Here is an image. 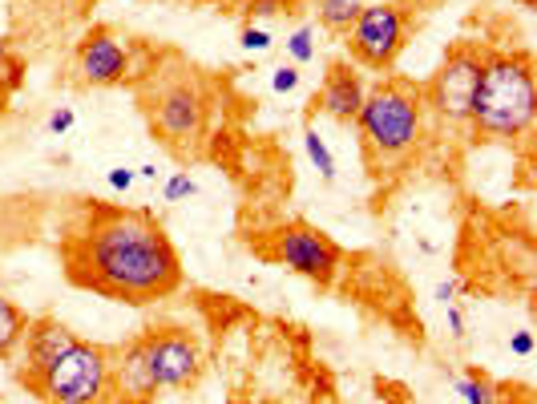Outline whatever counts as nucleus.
Returning <instances> with one entry per match:
<instances>
[{"mask_svg":"<svg viewBox=\"0 0 537 404\" xmlns=\"http://www.w3.org/2000/svg\"><path fill=\"white\" fill-rule=\"evenodd\" d=\"M61 263L73 287L129 307H146L182 287V259L150 211L90 206L85 227L61 239Z\"/></svg>","mask_w":537,"mask_h":404,"instance_id":"f257e3e1","label":"nucleus"},{"mask_svg":"<svg viewBox=\"0 0 537 404\" xmlns=\"http://www.w3.org/2000/svg\"><path fill=\"white\" fill-rule=\"evenodd\" d=\"M537 109V85H533V57L525 49L509 53H485L481 81L473 93L469 109V134L473 142H517L530 134Z\"/></svg>","mask_w":537,"mask_h":404,"instance_id":"f03ea898","label":"nucleus"},{"mask_svg":"<svg viewBox=\"0 0 537 404\" xmlns=\"http://www.w3.org/2000/svg\"><path fill=\"white\" fill-rule=\"evenodd\" d=\"M424 117H429L424 93L409 77H384V81H376L363 93L356 130H360L363 162H368L372 174L380 178L384 170L412 158V150L424 137Z\"/></svg>","mask_w":537,"mask_h":404,"instance_id":"7ed1b4c3","label":"nucleus"},{"mask_svg":"<svg viewBox=\"0 0 537 404\" xmlns=\"http://www.w3.org/2000/svg\"><path fill=\"white\" fill-rule=\"evenodd\" d=\"M150 89L142 93V109L150 117V130L158 134V142L174 154L194 158L206 134V93L203 85L190 77V69L182 73H154L150 69Z\"/></svg>","mask_w":537,"mask_h":404,"instance_id":"20e7f679","label":"nucleus"},{"mask_svg":"<svg viewBox=\"0 0 537 404\" xmlns=\"http://www.w3.org/2000/svg\"><path fill=\"white\" fill-rule=\"evenodd\" d=\"M29 392L41 404H114L109 389V348L77 340L61 360L45 368Z\"/></svg>","mask_w":537,"mask_h":404,"instance_id":"39448f33","label":"nucleus"},{"mask_svg":"<svg viewBox=\"0 0 537 404\" xmlns=\"http://www.w3.org/2000/svg\"><path fill=\"white\" fill-rule=\"evenodd\" d=\"M485 53H489V49L477 45V41H457V45L440 57L437 73L420 85L424 109L437 114L440 122H448V126H465V122H469L473 93H477V81H481Z\"/></svg>","mask_w":537,"mask_h":404,"instance_id":"423d86ee","label":"nucleus"},{"mask_svg":"<svg viewBox=\"0 0 537 404\" xmlns=\"http://www.w3.org/2000/svg\"><path fill=\"white\" fill-rule=\"evenodd\" d=\"M409 24H412L409 8L396 5V0L363 5L352 29L344 33L352 61L363 69H376V73H388L396 65V57L404 53V45H409Z\"/></svg>","mask_w":537,"mask_h":404,"instance_id":"0eeeda50","label":"nucleus"},{"mask_svg":"<svg viewBox=\"0 0 537 404\" xmlns=\"http://www.w3.org/2000/svg\"><path fill=\"white\" fill-rule=\"evenodd\" d=\"M137 348L142 360L150 368V381L158 384V392H174V389H194L198 376H203V348L178 324H158V328L137 332Z\"/></svg>","mask_w":537,"mask_h":404,"instance_id":"6e6552de","label":"nucleus"},{"mask_svg":"<svg viewBox=\"0 0 537 404\" xmlns=\"http://www.w3.org/2000/svg\"><path fill=\"white\" fill-rule=\"evenodd\" d=\"M271 259H279L283 268H291L296 275H303V279H311L316 287H332L335 275H340L344 251L316 222L291 219L271 235Z\"/></svg>","mask_w":537,"mask_h":404,"instance_id":"1a4fd4ad","label":"nucleus"},{"mask_svg":"<svg viewBox=\"0 0 537 404\" xmlns=\"http://www.w3.org/2000/svg\"><path fill=\"white\" fill-rule=\"evenodd\" d=\"M77 81L93 85V89H109V85H126L134 73V41H126L109 24H90L73 49Z\"/></svg>","mask_w":537,"mask_h":404,"instance_id":"9d476101","label":"nucleus"},{"mask_svg":"<svg viewBox=\"0 0 537 404\" xmlns=\"http://www.w3.org/2000/svg\"><path fill=\"white\" fill-rule=\"evenodd\" d=\"M24 368H21V384L29 389L33 381H37L41 372H45L53 360H61L69 348L77 343V332L65 328V324L57 320V315H37V320H29V328H24Z\"/></svg>","mask_w":537,"mask_h":404,"instance_id":"9b49d317","label":"nucleus"},{"mask_svg":"<svg viewBox=\"0 0 537 404\" xmlns=\"http://www.w3.org/2000/svg\"><path fill=\"white\" fill-rule=\"evenodd\" d=\"M109 389H114V404H150L158 397V384L150 381L137 340L109 348Z\"/></svg>","mask_w":537,"mask_h":404,"instance_id":"f8f14e48","label":"nucleus"},{"mask_svg":"<svg viewBox=\"0 0 537 404\" xmlns=\"http://www.w3.org/2000/svg\"><path fill=\"white\" fill-rule=\"evenodd\" d=\"M363 77L360 69L352 61H332L327 65V77L324 85H319V93L311 98V106L324 109L327 117H335V122H356L360 106H363Z\"/></svg>","mask_w":537,"mask_h":404,"instance_id":"ddd939ff","label":"nucleus"},{"mask_svg":"<svg viewBox=\"0 0 537 404\" xmlns=\"http://www.w3.org/2000/svg\"><path fill=\"white\" fill-rule=\"evenodd\" d=\"M33 315H24L21 307L13 304L8 296H0V360H8L24 340V328H29Z\"/></svg>","mask_w":537,"mask_h":404,"instance_id":"4468645a","label":"nucleus"},{"mask_svg":"<svg viewBox=\"0 0 537 404\" xmlns=\"http://www.w3.org/2000/svg\"><path fill=\"white\" fill-rule=\"evenodd\" d=\"M363 0H316V16L319 24H324L327 33H335V37H344V33L352 29V21L360 16Z\"/></svg>","mask_w":537,"mask_h":404,"instance_id":"2eb2a0df","label":"nucleus"},{"mask_svg":"<svg viewBox=\"0 0 537 404\" xmlns=\"http://www.w3.org/2000/svg\"><path fill=\"white\" fill-rule=\"evenodd\" d=\"M24 85V61L8 49V41L0 37V114L8 109V101H13V93Z\"/></svg>","mask_w":537,"mask_h":404,"instance_id":"dca6fc26","label":"nucleus"},{"mask_svg":"<svg viewBox=\"0 0 537 404\" xmlns=\"http://www.w3.org/2000/svg\"><path fill=\"white\" fill-rule=\"evenodd\" d=\"M303 150H307V158L316 162L319 178H324V183H335V158H332V150H327V142L319 137L316 126H307V130H303Z\"/></svg>","mask_w":537,"mask_h":404,"instance_id":"f3484780","label":"nucleus"},{"mask_svg":"<svg viewBox=\"0 0 537 404\" xmlns=\"http://www.w3.org/2000/svg\"><path fill=\"white\" fill-rule=\"evenodd\" d=\"M457 392H461L469 404H493L497 397H493V384L485 381V372H477V368H469V372L457 381Z\"/></svg>","mask_w":537,"mask_h":404,"instance_id":"a211bd4d","label":"nucleus"},{"mask_svg":"<svg viewBox=\"0 0 537 404\" xmlns=\"http://www.w3.org/2000/svg\"><path fill=\"white\" fill-rule=\"evenodd\" d=\"M283 49H287L291 65H307L311 57H316V29H311V24H303V29H296L287 41H283Z\"/></svg>","mask_w":537,"mask_h":404,"instance_id":"6ab92c4d","label":"nucleus"},{"mask_svg":"<svg viewBox=\"0 0 537 404\" xmlns=\"http://www.w3.org/2000/svg\"><path fill=\"white\" fill-rule=\"evenodd\" d=\"M166 202H182V199H190V194H198V183L186 174V170H174V174L166 178Z\"/></svg>","mask_w":537,"mask_h":404,"instance_id":"aec40b11","label":"nucleus"},{"mask_svg":"<svg viewBox=\"0 0 537 404\" xmlns=\"http://www.w3.org/2000/svg\"><path fill=\"white\" fill-rule=\"evenodd\" d=\"M271 89L275 93H296L299 89V65H279L271 73Z\"/></svg>","mask_w":537,"mask_h":404,"instance_id":"412c9836","label":"nucleus"},{"mask_svg":"<svg viewBox=\"0 0 537 404\" xmlns=\"http://www.w3.org/2000/svg\"><path fill=\"white\" fill-rule=\"evenodd\" d=\"M242 49H247V53H267V49H271V33L267 29H255V24H247V29H242Z\"/></svg>","mask_w":537,"mask_h":404,"instance_id":"4be33fe9","label":"nucleus"},{"mask_svg":"<svg viewBox=\"0 0 537 404\" xmlns=\"http://www.w3.org/2000/svg\"><path fill=\"white\" fill-rule=\"evenodd\" d=\"M134 170H129V166H114V170H109V174H106V183L109 186H114V191H121V194H126L129 191V186H134Z\"/></svg>","mask_w":537,"mask_h":404,"instance_id":"5701e85b","label":"nucleus"},{"mask_svg":"<svg viewBox=\"0 0 537 404\" xmlns=\"http://www.w3.org/2000/svg\"><path fill=\"white\" fill-rule=\"evenodd\" d=\"M445 320H448V336H453V340H465V315H461V307L448 304V307H445Z\"/></svg>","mask_w":537,"mask_h":404,"instance_id":"b1692460","label":"nucleus"},{"mask_svg":"<svg viewBox=\"0 0 537 404\" xmlns=\"http://www.w3.org/2000/svg\"><path fill=\"white\" fill-rule=\"evenodd\" d=\"M69 126H73V109H69V106H61V109L49 114V134H65Z\"/></svg>","mask_w":537,"mask_h":404,"instance_id":"393cba45","label":"nucleus"},{"mask_svg":"<svg viewBox=\"0 0 537 404\" xmlns=\"http://www.w3.org/2000/svg\"><path fill=\"white\" fill-rule=\"evenodd\" d=\"M509 352H513V356H533V332H513Z\"/></svg>","mask_w":537,"mask_h":404,"instance_id":"a878e982","label":"nucleus"},{"mask_svg":"<svg viewBox=\"0 0 537 404\" xmlns=\"http://www.w3.org/2000/svg\"><path fill=\"white\" fill-rule=\"evenodd\" d=\"M283 5H287V0H250L247 13L250 16H271V13H283Z\"/></svg>","mask_w":537,"mask_h":404,"instance_id":"bb28decb","label":"nucleus"},{"mask_svg":"<svg viewBox=\"0 0 537 404\" xmlns=\"http://www.w3.org/2000/svg\"><path fill=\"white\" fill-rule=\"evenodd\" d=\"M457 291H461V283L445 279V283L437 287V304H440V307H448V304H453V296H457Z\"/></svg>","mask_w":537,"mask_h":404,"instance_id":"cd10ccee","label":"nucleus"},{"mask_svg":"<svg viewBox=\"0 0 537 404\" xmlns=\"http://www.w3.org/2000/svg\"><path fill=\"white\" fill-rule=\"evenodd\" d=\"M134 174H137V178H150V183H154V178H158V166H154V162H146V166H137Z\"/></svg>","mask_w":537,"mask_h":404,"instance_id":"c85d7f7f","label":"nucleus"},{"mask_svg":"<svg viewBox=\"0 0 537 404\" xmlns=\"http://www.w3.org/2000/svg\"><path fill=\"white\" fill-rule=\"evenodd\" d=\"M517 5H522V8H537V0H517Z\"/></svg>","mask_w":537,"mask_h":404,"instance_id":"c756f323","label":"nucleus"},{"mask_svg":"<svg viewBox=\"0 0 537 404\" xmlns=\"http://www.w3.org/2000/svg\"><path fill=\"white\" fill-rule=\"evenodd\" d=\"M77 5H98V0H77Z\"/></svg>","mask_w":537,"mask_h":404,"instance_id":"7c9ffc66","label":"nucleus"}]
</instances>
